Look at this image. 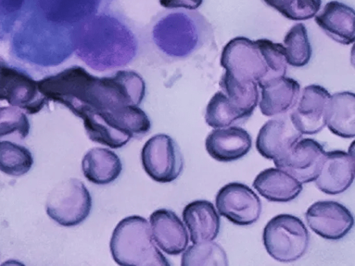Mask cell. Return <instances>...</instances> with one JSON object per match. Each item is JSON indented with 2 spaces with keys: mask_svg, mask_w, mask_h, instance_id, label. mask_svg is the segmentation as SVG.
<instances>
[{
  "mask_svg": "<svg viewBox=\"0 0 355 266\" xmlns=\"http://www.w3.org/2000/svg\"><path fill=\"white\" fill-rule=\"evenodd\" d=\"M3 58L0 56V61L2 60Z\"/></svg>",
  "mask_w": 355,
  "mask_h": 266,
  "instance_id": "cell-33",
  "label": "cell"
},
{
  "mask_svg": "<svg viewBox=\"0 0 355 266\" xmlns=\"http://www.w3.org/2000/svg\"><path fill=\"white\" fill-rule=\"evenodd\" d=\"M222 91L230 102L248 118L259 101V91L255 82H239L225 72L219 81Z\"/></svg>",
  "mask_w": 355,
  "mask_h": 266,
  "instance_id": "cell-24",
  "label": "cell"
},
{
  "mask_svg": "<svg viewBox=\"0 0 355 266\" xmlns=\"http://www.w3.org/2000/svg\"><path fill=\"white\" fill-rule=\"evenodd\" d=\"M331 98L329 92L319 85L305 87L292 109L289 117L302 134H315L326 125V114Z\"/></svg>",
  "mask_w": 355,
  "mask_h": 266,
  "instance_id": "cell-12",
  "label": "cell"
},
{
  "mask_svg": "<svg viewBox=\"0 0 355 266\" xmlns=\"http://www.w3.org/2000/svg\"><path fill=\"white\" fill-rule=\"evenodd\" d=\"M289 116L281 115L268 120L259 131L256 148L263 157L277 161L283 157L301 138Z\"/></svg>",
  "mask_w": 355,
  "mask_h": 266,
  "instance_id": "cell-14",
  "label": "cell"
},
{
  "mask_svg": "<svg viewBox=\"0 0 355 266\" xmlns=\"http://www.w3.org/2000/svg\"><path fill=\"white\" fill-rule=\"evenodd\" d=\"M250 134L239 126L213 130L205 139V148L213 159L220 162L236 161L247 154L252 148Z\"/></svg>",
  "mask_w": 355,
  "mask_h": 266,
  "instance_id": "cell-17",
  "label": "cell"
},
{
  "mask_svg": "<svg viewBox=\"0 0 355 266\" xmlns=\"http://www.w3.org/2000/svg\"><path fill=\"white\" fill-rule=\"evenodd\" d=\"M81 168L87 179L97 185L115 181L123 169L119 157L114 151L101 147L92 148L85 153Z\"/></svg>",
  "mask_w": 355,
  "mask_h": 266,
  "instance_id": "cell-22",
  "label": "cell"
},
{
  "mask_svg": "<svg viewBox=\"0 0 355 266\" xmlns=\"http://www.w3.org/2000/svg\"><path fill=\"white\" fill-rule=\"evenodd\" d=\"M287 63L294 67L306 65L312 55L306 26L302 23L293 26L284 39Z\"/></svg>",
  "mask_w": 355,
  "mask_h": 266,
  "instance_id": "cell-28",
  "label": "cell"
},
{
  "mask_svg": "<svg viewBox=\"0 0 355 266\" xmlns=\"http://www.w3.org/2000/svg\"><path fill=\"white\" fill-rule=\"evenodd\" d=\"M286 18L294 21L309 19L318 12L321 0H263Z\"/></svg>",
  "mask_w": 355,
  "mask_h": 266,
  "instance_id": "cell-29",
  "label": "cell"
},
{
  "mask_svg": "<svg viewBox=\"0 0 355 266\" xmlns=\"http://www.w3.org/2000/svg\"><path fill=\"white\" fill-rule=\"evenodd\" d=\"M354 10L338 1H331L325 4L322 12L315 15V21L327 35L345 45L354 42Z\"/></svg>",
  "mask_w": 355,
  "mask_h": 266,
  "instance_id": "cell-20",
  "label": "cell"
},
{
  "mask_svg": "<svg viewBox=\"0 0 355 266\" xmlns=\"http://www.w3.org/2000/svg\"><path fill=\"white\" fill-rule=\"evenodd\" d=\"M252 186L270 202H288L302 190V184L282 169L269 168L254 178Z\"/></svg>",
  "mask_w": 355,
  "mask_h": 266,
  "instance_id": "cell-21",
  "label": "cell"
},
{
  "mask_svg": "<svg viewBox=\"0 0 355 266\" xmlns=\"http://www.w3.org/2000/svg\"><path fill=\"white\" fill-rule=\"evenodd\" d=\"M33 164L31 151L10 141H0V171L19 177L27 173Z\"/></svg>",
  "mask_w": 355,
  "mask_h": 266,
  "instance_id": "cell-26",
  "label": "cell"
},
{
  "mask_svg": "<svg viewBox=\"0 0 355 266\" xmlns=\"http://www.w3.org/2000/svg\"><path fill=\"white\" fill-rule=\"evenodd\" d=\"M325 154L323 146L317 141L301 138L274 163L302 184H306L316 179Z\"/></svg>",
  "mask_w": 355,
  "mask_h": 266,
  "instance_id": "cell-13",
  "label": "cell"
},
{
  "mask_svg": "<svg viewBox=\"0 0 355 266\" xmlns=\"http://www.w3.org/2000/svg\"><path fill=\"white\" fill-rule=\"evenodd\" d=\"M354 154L336 150L326 152L315 179L318 188L328 195L343 193L354 179Z\"/></svg>",
  "mask_w": 355,
  "mask_h": 266,
  "instance_id": "cell-15",
  "label": "cell"
},
{
  "mask_svg": "<svg viewBox=\"0 0 355 266\" xmlns=\"http://www.w3.org/2000/svg\"><path fill=\"white\" fill-rule=\"evenodd\" d=\"M203 0H159V4L166 9H185L195 10Z\"/></svg>",
  "mask_w": 355,
  "mask_h": 266,
  "instance_id": "cell-32",
  "label": "cell"
},
{
  "mask_svg": "<svg viewBox=\"0 0 355 266\" xmlns=\"http://www.w3.org/2000/svg\"><path fill=\"white\" fill-rule=\"evenodd\" d=\"M92 206L89 191L84 183L70 178L58 184L46 202L47 215L58 224L75 227L89 216Z\"/></svg>",
  "mask_w": 355,
  "mask_h": 266,
  "instance_id": "cell-6",
  "label": "cell"
},
{
  "mask_svg": "<svg viewBox=\"0 0 355 266\" xmlns=\"http://www.w3.org/2000/svg\"><path fill=\"white\" fill-rule=\"evenodd\" d=\"M114 262L121 266H170L155 245L148 221L137 215L127 216L115 227L110 241Z\"/></svg>",
  "mask_w": 355,
  "mask_h": 266,
  "instance_id": "cell-4",
  "label": "cell"
},
{
  "mask_svg": "<svg viewBox=\"0 0 355 266\" xmlns=\"http://www.w3.org/2000/svg\"><path fill=\"white\" fill-rule=\"evenodd\" d=\"M263 242L275 260L291 263L300 258L309 245V233L301 219L291 214H279L270 219L263 231Z\"/></svg>",
  "mask_w": 355,
  "mask_h": 266,
  "instance_id": "cell-5",
  "label": "cell"
},
{
  "mask_svg": "<svg viewBox=\"0 0 355 266\" xmlns=\"http://www.w3.org/2000/svg\"><path fill=\"white\" fill-rule=\"evenodd\" d=\"M215 203L220 215L239 226L256 222L262 209L259 196L248 186L240 182H230L220 188Z\"/></svg>",
  "mask_w": 355,
  "mask_h": 266,
  "instance_id": "cell-10",
  "label": "cell"
},
{
  "mask_svg": "<svg viewBox=\"0 0 355 266\" xmlns=\"http://www.w3.org/2000/svg\"><path fill=\"white\" fill-rule=\"evenodd\" d=\"M205 119L209 126L216 129L226 127L247 118L222 91H218L207 105Z\"/></svg>",
  "mask_w": 355,
  "mask_h": 266,
  "instance_id": "cell-25",
  "label": "cell"
},
{
  "mask_svg": "<svg viewBox=\"0 0 355 266\" xmlns=\"http://www.w3.org/2000/svg\"><path fill=\"white\" fill-rule=\"evenodd\" d=\"M1 100H6L28 114L38 113L49 101L40 91L37 80L8 64L3 59L0 61Z\"/></svg>",
  "mask_w": 355,
  "mask_h": 266,
  "instance_id": "cell-9",
  "label": "cell"
},
{
  "mask_svg": "<svg viewBox=\"0 0 355 266\" xmlns=\"http://www.w3.org/2000/svg\"><path fill=\"white\" fill-rule=\"evenodd\" d=\"M261 89L259 109L266 116L286 114L296 105L300 93V85L293 78L282 76L266 81Z\"/></svg>",
  "mask_w": 355,
  "mask_h": 266,
  "instance_id": "cell-18",
  "label": "cell"
},
{
  "mask_svg": "<svg viewBox=\"0 0 355 266\" xmlns=\"http://www.w3.org/2000/svg\"><path fill=\"white\" fill-rule=\"evenodd\" d=\"M149 220L153 238L162 251L168 255L176 256L186 249L189 234L175 212L159 209L150 214Z\"/></svg>",
  "mask_w": 355,
  "mask_h": 266,
  "instance_id": "cell-16",
  "label": "cell"
},
{
  "mask_svg": "<svg viewBox=\"0 0 355 266\" xmlns=\"http://www.w3.org/2000/svg\"><path fill=\"white\" fill-rule=\"evenodd\" d=\"M29 131L30 123L24 112L15 106L0 107V138L18 134L24 139Z\"/></svg>",
  "mask_w": 355,
  "mask_h": 266,
  "instance_id": "cell-31",
  "label": "cell"
},
{
  "mask_svg": "<svg viewBox=\"0 0 355 266\" xmlns=\"http://www.w3.org/2000/svg\"><path fill=\"white\" fill-rule=\"evenodd\" d=\"M209 33L210 26L199 12L168 9L157 14L148 25L143 44L166 61H178L200 48Z\"/></svg>",
  "mask_w": 355,
  "mask_h": 266,
  "instance_id": "cell-3",
  "label": "cell"
},
{
  "mask_svg": "<svg viewBox=\"0 0 355 266\" xmlns=\"http://www.w3.org/2000/svg\"><path fill=\"white\" fill-rule=\"evenodd\" d=\"M141 38L136 28L116 15L100 14L82 22L76 34V53L94 71L125 66L137 57Z\"/></svg>",
  "mask_w": 355,
  "mask_h": 266,
  "instance_id": "cell-2",
  "label": "cell"
},
{
  "mask_svg": "<svg viewBox=\"0 0 355 266\" xmlns=\"http://www.w3.org/2000/svg\"><path fill=\"white\" fill-rule=\"evenodd\" d=\"M38 87L48 100L62 104L79 118L89 112L139 106L146 95L145 81L135 71L118 70L98 77L78 65L38 80Z\"/></svg>",
  "mask_w": 355,
  "mask_h": 266,
  "instance_id": "cell-1",
  "label": "cell"
},
{
  "mask_svg": "<svg viewBox=\"0 0 355 266\" xmlns=\"http://www.w3.org/2000/svg\"><path fill=\"white\" fill-rule=\"evenodd\" d=\"M306 220L310 229L329 240L343 238L354 226L352 212L343 204L333 200H320L306 210Z\"/></svg>",
  "mask_w": 355,
  "mask_h": 266,
  "instance_id": "cell-11",
  "label": "cell"
},
{
  "mask_svg": "<svg viewBox=\"0 0 355 266\" xmlns=\"http://www.w3.org/2000/svg\"><path fill=\"white\" fill-rule=\"evenodd\" d=\"M182 216L193 244L214 240L218 236L220 220L211 202L194 200L184 206Z\"/></svg>",
  "mask_w": 355,
  "mask_h": 266,
  "instance_id": "cell-19",
  "label": "cell"
},
{
  "mask_svg": "<svg viewBox=\"0 0 355 266\" xmlns=\"http://www.w3.org/2000/svg\"><path fill=\"white\" fill-rule=\"evenodd\" d=\"M182 266L228 265L227 254L217 242L205 241L189 246L181 258Z\"/></svg>",
  "mask_w": 355,
  "mask_h": 266,
  "instance_id": "cell-27",
  "label": "cell"
},
{
  "mask_svg": "<svg viewBox=\"0 0 355 266\" xmlns=\"http://www.w3.org/2000/svg\"><path fill=\"white\" fill-rule=\"evenodd\" d=\"M144 170L158 183L175 180L184 168V158L177 142L169 135L157 134L151 136L141 151Z\"/></svg>",
  "mask_w": 355,
  "mask_h": 266,
  "instance_id": "cell-8",
  "label": "cell"
},
{
  "mask_svg": "<svg viewBox=\"0 0 355 266\" xmlns=\"http://www.w3.org/2000/svg\"><path fill=\"white\" fill-rule=\"evenodd\" d=\"M255 42L259 46L269 70L268 78L263 82L284 76L288 63L284 45L268 39H259Z\"/></svg>",
  "mask_w": 355,
  "mask_h": 266,
  "instance_id": "cell-30",
  "label": "cell"
},
{
  "mask_svg": "<svg viewBox=\"0 0 355 266\" xmlns=\"http://www.w3.org/2000/svg\"><path fill=\"white\" fill-rule=\"evenodd\" d=\"M326 125L334 134L345 139L355 136V96L351 91L331 95L326 114Z\"/></svg>",
  "mask_w": 355,
  "mask_h": 266,
  "instance_id": "cell-23",
  "label": "cell"
},
{
  "mask_svg": "<svg viewBox=\"0 0 355 266\" xmlns=\"http://www.w3.org/2000/svg\"><path fill=\"white\" fill-rule=\"evenodd\" d=\"M220 65L225 72L239 82L265 81L269 70L255 41L245 37H236L223 47Z\"/></svg>",
  "mask_w": 355,
  "mask_h": 266,
  "instance_id": "cell-7",
  "label": "cell"
}]
</instances>
